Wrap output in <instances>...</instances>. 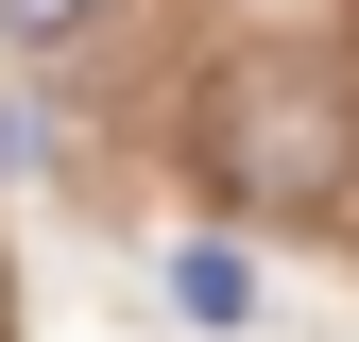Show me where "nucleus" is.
I'll return each mask as SVG.
<instances>
[{"label":"nucleus","mask_w":359,"mask_h":342,"mask_svg":"<svg viewBox=\"0 0 359 342\" xmlns=\"http://www.w3.org/2000/svg\"><path fill=\"white\" fill-rule=\"evenodd\" d=\"M171 308H189V325H240L257 291H240V256H222V240H189V256H171Z\"/></svg>","instance_id":"f257e3e1"},{"label":"nucleus","mask_w":359,"mask_h":342,"mask_svg":"<svg viewBox=\"0 0 359 342\" xmlns=\"http://www.w3.org/2000/svg\"><path fill=\"white\" fill-rule=\"evenodd\" d=\"M0 18H18V34H69V18H86V0H0Z\"/></svg>","instance_id":"f03ea898"}]
</instances>
